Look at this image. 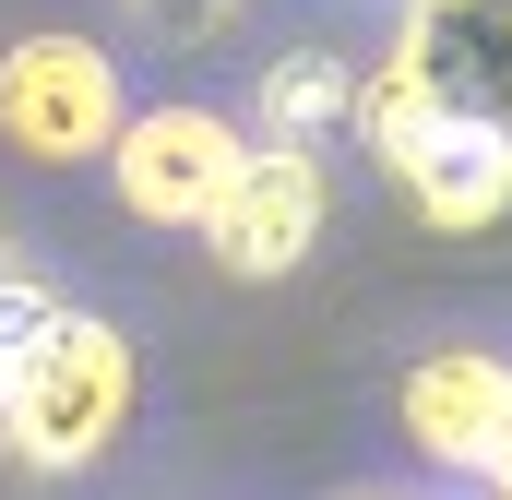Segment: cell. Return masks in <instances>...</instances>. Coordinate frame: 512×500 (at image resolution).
<instances>
[{
  "instance_id": "6da1fadb",
  "label": "cell",
  "mask_w": 512,
  "mask_h": 500,
  "mask_svg": "<svg viewBox=\"0 0 512 500\" xmlns=\"http://www.w3.org/2000/svg\"><path fill=\"white\" fill-rule=\"evenodd\" d=\"M358 131L429 227H453V239L501 227L512 215V0H405Z\"/></svg>"
},
{
  "instance_id": "7a4b0ae2",
  "label": "cell",
  "mask_w": 512,
  "mask_h": 500,
  "mask_svg": "<svg viewBox=\"0 0 512 500\" xmlns=\"http://www.w3.org/2000/svg\"><path fill=\"white\" fill-rule=\"evenodd\" d=\"M131 429V346L84 310H48L0 358V453L24 477H72Z\"/></svg>"
},
{
  "instance_id": "3957f363",
  "label": "cell",
  "mask_w": 512,
  "mask_h": 500,
  "mask_svg": "<svg viewBox=\"0 0 512 500\" xmlns=\"http://www.w3.org/2000/svg\"><path fill=\"white\" fill-rule=\"evenodd\" d=\"M0 131H12L24 155H48V167L108 155L131 131L108 48H96V36H24V48H0Z\"/></svg>"
},
{
  "instance_id": "277c9868",
  "label": "cell",
  "mask_w": 512,
  "mask_h": 500,
  "mask_svg": "<svg viewBox=\"0 0 512 500\" xmlns=\"http://www.w3.org/2000/svg\"><path fill=\"white\" fill-rule=\"evenodd\" d=\"M239 167H251V143L239 120H215V108H131V131L108 143V179H120V203L143 227H215V203L239 191Z\"/></svg>"
},
{
  "instance_id": "5b68a950",
  "label": "cell",
  "mask_w": 512,
  "mask_h": 500,
  "mask_svg": "<svg viewBox=\"0 0 512 500\" xmlns=\"http://www.w3.org/2000/svg\"><path fill=\"white\" fill-rule=\"evenodd\" d=\"M215 262L239 274V286H274V274H298L310 239H322V143H262L251 167H239V191L215 203Z\"/></svg>"
},
{
  "instance_id": "8992f818",
  "label": "cell",
  "mask_w": 512,
  "mask_h": 500,
  "mask_svg": "<svg viewBox=\"0 0 512 500\" xmlns=\"http://www.w3.org/2000/svg\"><path fill=\"white\" fill-rule=\"evenodd\" d=\"M501 429H512V358H489V346H429V358L405 370V441H417L429 465L477 477Z\"/></svg>"
},
{
  "instance_id": "52a82bcc",
  "label": "cell",
  "mask_w": 512,
  "mask_h": 500,
  "mask_svg": "<svg viewBox=\"0 0 512 500\" xmlns=\"http://www.w3.org/2000/svg\"><path fill=\"white\" fill-rule=\"evenodd\" d=\"M358 108H370V84H346L334 48H286V60L262 72V120H274V143H322V131H346Z\"/></svg>"
},
{
  "instance_id": "ba28073f",
  "label": "cell",
  "mask_w": 512,
  "mask_h": 500,
  "mask_svg": "<svg viewBox=\"0 0 512 500\" xmlns=\"http://www.w3.org/2000/svg\"><path fill=\"white\" fill-rule=\"evenodd\" d=\"M143 12H155V24H179V36H191V24H215V12H227V0H143Z\"/></svg>"
},
{
  "instance_id": "9c48e42d",
  "label": "cell",
  "mask_w": 512,
  "mask_h": 500,
  "mask_svg": "<svg viewBox=\"0 0 512 500\" xmlns=\"http://www.w3.org/2000/svg\"><path fill=\"white\" fill-rule=\"evenodd\" d=\"M477 477H489V489H512V429L489 441V465H477Z\"/></svg>"
}]
</instances>
